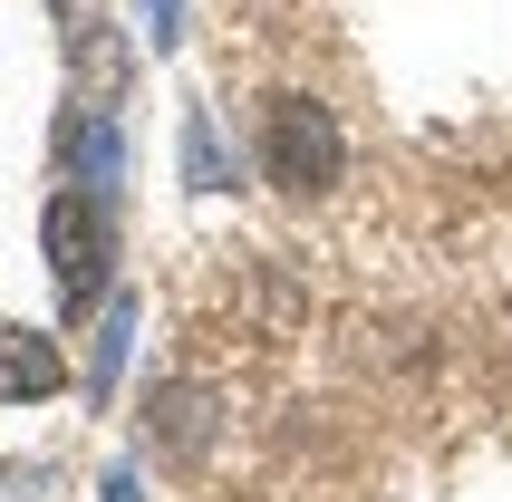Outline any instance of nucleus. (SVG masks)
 <instances>
[{
  "label": "nucleus",
  "instance_id": "3",
  "mask_svg": "<svg viewBox=\"0 0 512 502\" xmlns=\"http://www.w3.org/2000/svg\"><path fill=\"white\" fill-rule=\"evenodd\" d=\"M58 387V348L49 338H0V396H49Z\"/></svg>",
  "mask_w": 512,
  "mask_h": 502
},
{
  "label": "nucleus",
  "instance_id": "2",
  "mask_svg": "<svg viewBox=\"0 0 512 502\" xmlns=\"http://www.w3.org/2000/svg\"><path fill=\"white\" fill-rule=\"evenodd\" d=\"M49 271H58V290H68V309H87L107 290V213H97V203H78V194L49 203Z\"/></svg>",
  "mask_w": 512,
  "mask_h": 502
},
{
  "label": "nucleus",
  "instance_id": "1",
  "mask_svg": "<svg viewBox=\"0 0 512 502\" xmlns=\"http://www.w3.org/2000/svg\"><path fill=\"white\" fill-rule=\"evenodd\" d=\"M339 165H348L339 116L310 107V97H271V116H261V174H271L281 194H329Z\"/></svg>",
  "mask_w": 512,
  "mask_h": 502
}]
</instances>
